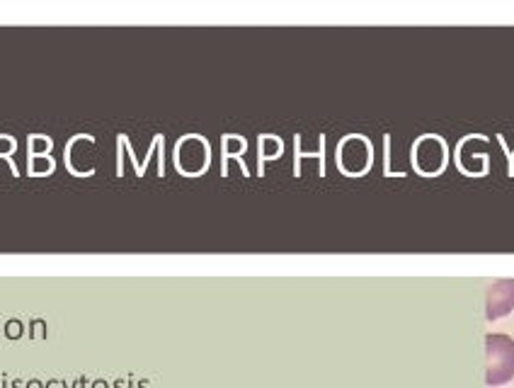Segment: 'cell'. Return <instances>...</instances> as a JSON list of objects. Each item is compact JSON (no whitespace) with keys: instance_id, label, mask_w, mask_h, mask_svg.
I'll list each match as a JSON object with an SVG mask.
<instances>
[{"instance_id":"6da1fadb","label":"cell","mask_w":514,"mask_h":388,"mask_svg":"<svg viewBox=\"0 0 514 388\" xmlns=\"http://www.w3.org/2000/svg\"><path fill=\"white\" fill-rule=\"evenodd\" d=\"M514 379V340L510 335H485V384L502 386Z\"/></svg>"},{"instance_id":"7a4b0ae2","label":"cell","mask_w":514,"mask_h":388,"mask_svg":"<svg viewBox=\"0 0 514 388\" xmlns=\"http://www.w3.org/2000/svg\"><path fill=\"white\" fill-rule=\"evenodd\" d=\"M514 308V279H500L488 289V301H485V316L488 321L507 316Z\"/></svg>"}]
</instances>
